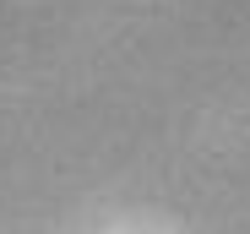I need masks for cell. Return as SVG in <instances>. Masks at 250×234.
Returning <instances> with one entry per match:
<instances>
[]
</instances>
